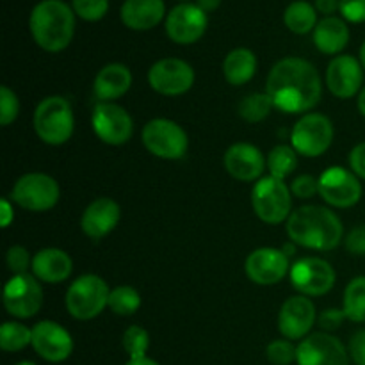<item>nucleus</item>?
<instances>
[{
    "label": "nucleus",
    "instance_id": "obj_20",
    "mask_svg": "<svg viewBox=\"0 0 365 365\" xmlns=\"http://www.w3.org/2000/svg\"><path fill=\"white\" fill-rule=\"evenodd\" d=\"M32 348L46 362H64L73 351L70 331L53 321H41L32 328Z\"/></svg>",
    "mask_w": 365,
    "mask_h": 365
},
{
    "label": "nucleus",
    "instance_id": "obj_17",
    "mask_svg": "<svg viewBox=\"0 0 365 365\" xmlns=\"http://www.w3.org/2000/svg\"><path fill=\"white\" fill-rule=\"evenodd\" d=\"M317 321L316 305L307 296H291L285 299L278 314V330L287 341H303Z\"/></svg>",
    "mask_w": 365,
    "mask_h": 365
},
{
    "label": "nucleus",
    "instance_id": "obj_41",
    "mask_svg": "<svg viewBox=\"0 0 365 365\" xmlns=\"http://www.w3.org/2000/svg\"><path fill=\"white\" fill-rule=\"evenodd\" d=\"M344 319H348V317H346L344 310L342 309H327L324 312H321L319 317H317V323H319V327L323 328L324 331L330 334V331L341 328Z\"/></svg>",
    "mask_w": 365,
    "mask_h": 365
},
{
    "label": "nucleus",
    "instance_id": "obj_39",
    "mask_svg": "<svg viewBox=\"0 0 365 365\" xmlns=\"http://www.w3.org/2000/svg\"><path fill=\"white\" fill-rule=\"evenodd\" d=\"M291 192L299 200H309L314 195H319V178L312 175H299L292 180Z\"/></svg>",
    "mask_w": 365,
    "mask_h": 365
},
{
    "label": "nucleus",
    "instance_id": "obj_36",
    "mask_svg": "<svg viewBox=\"0 0 365 365\" xmlns=\"http://www.w3.org/2000/svg\"><path fill=\"white\" fill-rule=\"evenodd\" d=\"M20 114V100L16 93L7 86L0 88V125L9 127Z\"/></svg>",
    "mask_w": 365,
    "mask_h": 365
},
{
    "label": "nucleus",
    "instance_id": "obj_18",
    "mask_svg": "<svg viewBox=\"0 0 365 365\" xmlns=\"http://www.w3.org/2000/svg\"><path fill=\"white\" fill-rule=\"evenodd\" d=\"M246 274L257 285H277L291 273L289 257L277 248L253 250L245 262Z\"/></svg>",
    "mask_w": 365,
    "mask_h": 365
},
{
    "label": "nucleus",
    "instance_id": "obj_11",
    "mask_svg": "<svg viewBox=\"0 0 365 365\" xmlns=\"http://www.w3.org/2000/svg\"><path fill=\"white\" fill-rule=\"evenodd\" d=\"M4 307L16 319L34 317L43 307V289L34 274H13L4 287Z\"/></svg>",
    "mask_w": 365,
    "mask_h": 365
},
{
    "label": "nucleus",
    "instance_id": "obj_32",
    "mask_svg": "<svg viewBox=\"0 0 365 365\" xmlns=\"http://www.w3.org/2000/svg\"><path fill=\"white\" fill-rule=\"evenodd\" d=\"M273 107V102H271L269 95L266 91L252 93L239 103V116L248 121V123H259V121L266 120L269 116Z\"/></svg>",
    "mask_w": 365,
    "mask_h": 365
},
{
    "label": "nucleus",
    "instance_id": "obj_14",
    "mask_svg": "<svg viewBox=\"0 0 365 365\" xmlns=\"http://www.w3.org/2000/svg\"><path fill=\"white\" fill-rule=\"evenodd\" d=\"M319 196L335 209H349L362 198V184L351 170L331 166L319 175Z\"/></svg>",
    "mask_w": 365,
    "mask_h": 365
},
{
    "label": "nucleus",
    "instance_id": "obj_16",
    "mask_svg": "<svg viewBox=\"0 0 365 365\" xmlns=\"http://www.w3.org/2000/svg\"><path fill=\"white\" fill-rule=\"evenodd\" d=\"M298 365H349V355L342 342L328 331H316L298 346Z\"/></svg>",
    "mask_w": 365,
    "mask_h": 365
},
{
    "label": "nucleus",
    "instance_id": "obj_50",
    "mask_svg": "<svg viewBox=\"0 0 365 365\" xmlns=\"http://www.w3.org/2000/svg\"><path fill=\"white\" fill-rule=\"evenodd\" d=\"M282 252H284L287 257H292L296 253V245L292 241L287 242V245H285L284 248H282Z\"/></svg>",
    "mask_w": 365,
    "mask_h": 365
},
{
    "label": "nucleus",
    "instance_id": "obj_35",
    "mask_svg": "<svg viewBox=\"0 0 365 365\" xmlns=\"http://www.w3.org/2000/svg\"><path fill=\"white\" fill-rule=\"evenodd\" d=\"M75 16L81 20L95 24L100 21L109 11V0H71Z\"/></svg>",
    "mask_w": 365,
    "mask_h": 365
},
{
    "label": "nucleus",
    "instance_id": "obj_6",
    "mask_svg": "<svg viewBox=\"0 0 365 365\" xmlns=\"http://www.w3.org/2000/svg\"><path fill=\"white\" fill-rule=\"evenodd\" d=\"M252 207L255 216L267 225H280L292 214V192L284 180L264 177L252 189Z\"/></svg>",
    "mask_w": 365,
    "mask_h": 365
},
{
    "label": "nucleus",
    "instance_id": "obj_33",
    "mask_svg": "<svg viewBox=\"0 0 365 365\" xmlns=\"http://www.w3.org/2000/svg\"><path fill=\"white\" fill-rule=\"evenodd\" d=\"M141 307V294L130 285H118L110 289L109 309L116 316H132Z\"/></svg>",
    "mask_w": 365,
    "mask_h": 365
},
{
    "label": "nucleus",
    "instance_id": "obj_9",
    "mask_svg": "<svg viewBox=\"0 0 365 365\" xmlns=\"http://www.w3.org/2000/svg\"><path fill=\"white\" fill-rule=\"evenodd\" d=\"M61 189L53 177L46 173H27L14 184L11 198L18 207L31 212H46L59 202Z\"/></svg>",
    "mask_w": 365,
    "mask_h": 365
},
{
    "label": "nucleus",
    "instance_id": "obj_23",
    "mask_svg": "<svg viewBox=\"0 0 365 365\" xmlns=\"http://www.w3.org/2000/svg\"><path fill=\"white\" fill-rule=\"evenodd\" d=\"M164 0H125L121 4V24L130 31H152L153 27L166 20Z\"/></svg>",
    "mask_w": 365,
    "mask_h": 365
},
{
    "label": "nucleus",
    "instance_id": "obj_12",
    "mask_svg": "<svg viewBox=\"0 0 365 365\" xmlns=\"http://www.w3.org/2000/svg\"><path fill=\"white\" fill-rule=\"evenodd\" d=\"M195 70L178 57H164L153 63L148 70V84L163 96H180L195 84Z\"/></svg>",
    "mask_w": 365,
    "mask_h": 365
},
{
    "label": "nucleus",
    "instance_id": "obj_40",
    "mask_svg": "<svg viewBox=\"0 0 365 365\" xmlns=\"http://www.w3.org/2000/svg\"><path fill=\"white\" fill-rule=\"evenodd\" d=\"M339 11L349 24H364L365 21V0H341Z\"/></svg>",
    "mask_w": 365,
    "mask_h": 365
},
{
    "label": "nucleus",
    "instance_id": "obj_30",
    "mask_svg": "<svg viewBox=\"0 0 365 365\" xmlns=\"http://www.w3.org/2000/svg\"><path fill=\"white\" fill-rule=\"evenodd\" d=\"M346 317L353 323H365V277L353 278L344 291Z\"/></svg>",
    "mask_w": 365,
    "mask_h": 365
},
{
    "label": "nucleus",
    "instance_id": "obj_15",
    "mask_svg": "<svg viewBox=\"0 0 365 365\" xmlns=\"http://www.w3.org/2000/svg\"><path fill=\"white\" fill-rule=\"evenodd\" d=\"M91 127L96 138L109 146H121L132 138L134 121L130 114L114 102H98L93 109Z\"/></svg>",
    "mask_w": 365,
    "mask_h": 365
},
{
    "label": "nucleus",
    "instance_id": "obj_1",
    "mask_svg": "<svg viewBox=\"0 0 365 365\" xmlns=\"http://www.w3.org/2000/svg\"><path fill=\"white\" fill-rule=\"evenodd\" d=\"M266 93L278 110L307 113L319 103L323 82L316 66L302 57H284L271 68Z\"/></svg>",
    "mask_w": 365,
    "mask_h": 365
},
{
    "label": "nucleus",
    "instance_id": "obj_27",
    "mask_svg": "<svg viewBox=\"0 0 365 365\" xmlns=\"http://www.w3.org/2000/svg\"><path fill=\"white\" fill-rule=\"evenodd\" d=\"M257 73V56L253 50L234 48L223 59V77L228 84L242 86L252 81Z\"/></svg>",
    "mask_w": 365,
    "mask_h": 365
},
{
    "label": "nucleus",
    "instance_id": "obj_47",
    "mask_svg": "<svg viewBox=\"0 0 365 365\" xmlns=\"http://www.w3.org/2000/svg\"><path fill=\"white\" fill-rule=\"evenodd\" d=\"M195 4L200 7V9H203L207 14H209L221 6V0H196Z\"/></svg>",
    "mask_w": 365,
    "mask_h": 365
},
{
    "label": "nucleus",
    "instance_id": "obj_44",
    "mask_svg": "<svg viewBox=\"0 0 365 365\" xmlns=\"http://www.w3.org/2000/svg\"><path fill=\"white\" fill-rule=\"evenodd\" d=\"M349 168L359 178L365 180V141L359 143L355 148L349 152Z\"/></svg>",
    "mask_w": 365,
    "mask_h": 365
},
{
    "label": "nucleus",
    "instance_id": "obj_25",
    "mask_svg": "<svg viewBox=\"0 0 365 365\" xmlns=\"http://www.w3.org/2000/svg\"><path fill=\"white\" fill-rule=\"evenodd\" d=\"M132 86V71L121 63L106 64L96 73L93 82V93L98 102H114L121 98Z\"/></svg>",
    "mask_w": 365,
    "mask_h": 365
},
{
    "label": "nucleus",
    "instance_id": "obj_51",
    "mask_svg": "<svg viewBox=\"0 0 365 365\" xmlns=\"http://www.w3.org/2000/svg\"><path fill=\"white\" fill-rule=\"evenodd\" d=\"M360 64H362V68L365 70V41L362 43V46H360Z\"/></svg>",
    "mask_w": 365,
    "mask_h": 365
},
{
    "label": "nucleus",
    "instance_id": "obj_43",
    "mask_svg": "<svg viewBox=\"0 0 365 365\" xmlns=\"http://www.w3.org/2000/svg\"><path fill=\"white\" fill-rule=\"evenodd\" d=\"M349 356L356 365H365V330L356 331L349 341Z\"/></svg>",
    "mask_w": 365,
    "mask_h": 365
},
{
    "label": "nucleus",
    "instance_id": "obj_3",
    "mask_svg": "<svg viewBox=\"0 0 365 365\" xmlns=\"http://www.w3.org/2000/svg\"><path fill=\"white\" fill-rule=\"evenodd\" d=\"M75 13L64 0H41L29 16V31L41 50L50 53L63 52L75 36Z\"/></svg>",
    "mask_w": 365,
    "mask_h": 365
},
{
    "label": "nucleus",
    "instance_id": "obj_13",
    "mask_svg": "<svg viewBox=\"0 0 365 365\" xmlns=\"http://www.w3.org/2000/svg\"><path fill=\"white\" fill-rule=\"evenodd\" d=\"M209 27V14L192 2H182L168 11L164 20L168 38L177 45H192L200 41Z\"/></svg>",
    "mask_w": 365,
    "mask_h": 365
},
{
    "label": "nucleus",
    "instance_id": "obj_45",
    "mask_svg": "<svg viewBox=\"0 0 365 365\" xmlns=\"http://www.w3.org/2000/svg\"><path fill=\"white\" fill-rule=\"evenodd\" d=\"M314 6H316L317 13L324 14V16H334L341 7V0H316Z\"/></svg>",
    "mask_w": 365,
    "mask_h": 365
},
{
    "label": "nucleus",
    "instance_id": "obj_21",
    "mask_svg": "<svg viewBox=\"0 0 365 365\" xmlns=\"http://www.w3.org/2000/svg\"><path fill=\"white\" fill-rule=\"evenodd\" d=\"M225 170L230 177L241 182H253L262 177L267 159L252 143H234L225 152Z\"/></svg>",
    "mask_w": 365,
    "mask_h": 365
},
{
    "label": "nucleus",
    "instance_id": "obj_7",
    "mask_svg": "<svg viewBox=\"0 0 365 365\" xmlns=\"http://www.w3.org/2000/svg\"><path fill=\"white\" fill-rule=\"evenodd\" d=\"M143 145L152 155L164 160H178L189 148V138L184 128L168 118H155L143 127Z\"/></svg>",
    "mask_w": 365,
    "mask_h": 365
},
{
    "label": "nucleus",
    "instance_id": "obj_2",
    "mask_svg": "<svg viewBox=\"0 0 365 365\" xmlns=\"http://www.w3.org/2000/svg\"><path fill=\"white\" fill-rule=\"evenodd\" d=\"M285 228L296 246L317 252L337 248L344 235L341 217L321 205H303L292 210Z\"/></svg>",
    "mask_w": 365,
    "mask_h": 365
},
{
    "label": "nucleus",
    "instance_id": "obj_4",
    "mask_svg": "<svg viewBox=\"0 0 365 365\" xmlns=\"http://www.w3.org/2000/svg\"><path fill=\"white\" fill-rule=\"evenodd\" d=\"M36 135L45 145L61 146L68 143L75 130V116L70 102L63 96H46L38 103L32 118Z\"/></svg>",
    "mask_w": 365,
    "mask_h": 365
},
{
    "label": "nucleus",
    "instance_id": "obj_19",
    "mask_svg": "<svg viewBox=\"0 0 365 365\" xmlns=\"http://www.w3.org/2000/svg\"><path fill=\"white\" fill-rule=\"evenodd\" d=\"M364 68L360 59L342 53L335 56L327 68V86L337 98H353L362 91Z\"/></svg>",
    "mask_w": 365,
    "mask_h": 365
},
{
    "label": "nucleus",
    "instance_id": "obj_22",
    "mask_svg": "<svg viewBox=\"0 0 365 365\" xmlns=\"http://www.w3.org/2000/svg\"><path fill=\"white\" fill-rule=\"evenodd\" d=\"M121 217V209L113 198H96L86 207L81 217V228L89 239L100 241L107 237L118 227Z\"/></svg>",
    "mask_w": 365,
    "mask_h": 365
},
{
    "label": "nucleus",
    "instance_id": "obj_52",
    "mask_svg": "<svg viewBox=\"0 0 365 365\" xmlns=\"http://www.w3.org/2000/svg\"><path fill=\"white\" fill-rule=\"evenodd\" d=\"M16 365H36L34 362H29V360H24V362H18Z\"/></svg>",
    "mask_w": 365,
    "mask_h": 365
},
{
    "label": "nucleus",
    "instance_id": "obj_5",
    "mask_svg": "<svg viewBox=\"0 0 365 365\" xmlns=\"http://www.w3.org/2000/svg\"><path fill=\"white\" fill-rule=\"evenodd\" d=\"M110 289L98 274H82L68 287L64 305L68 314L78 321L95 319L109 307Z\"/></svg>",
    "mask_w": 365,
    "mask_h": 365
},
{
    "label": "nucleus",
    "instance_id": "obj_24",
    "mask_svg": "<svg viewBox=\"0 0 365 365\" xmlns=\"http://www.w3.org/2000/svg\"><path fill=\"white\" fill-rule=\"evenodd\" d=\"M32 274L45 284H61L73 271V260L64 250L45 248L32 257Z\"/></svg>",
    "mask_w": 365,
    "mask_h": 365
},
{
    "label": "nucleus",
    "instance_id": "obj_38",
    "mask_svg": "<svg viewBox=\"0 0 365 365\" xmlns=\"http://www.w3.org/2000/svg\"><path fill=\"white\" fill-rule=\"evenodd\" d=\"M6 264L13 274H24L32 266V257L24 246H11L6 253Z\"/></svg>",
    "mask_w": 365,
    "mask_h": 365
},
{
    "label": "nucleus",
    "instance_id": "obj_49",
    "mask_svg": "<svg viewBox=\"0 0 365 365\" xmlns=\"http://www.w3.org/2000/svg\"><path fill=\"white\" fill-rule=\"evenodd\" d=\"M359 110H360V114L365 118V86L362 88V91L359 93Z\"/></svg>",
    "mask_w": 365,
    "mask_h": 365
},
{
    "label": "nucleus",
    "instance_id": "obj_31",
    "mask_svg": "<svg viewBox=\"0 0 365 365\" xmlns=\"http://www.w3.org/2000/svg\"><path fill=\"white\" fill-rule=\"evenodd\" d=\"M32 344V328L25 324L16 323V321H7L0 328V348L6 353L21 351Z\"/></svg>",
    "mask_w": 365,
    "mask_h": 365
},
{
    "label": "nucleus",
    "instance_id": "obj_42",
    "mask_svg": "<svg viewBox=\"0 0 365 365\" xmlns=\"http://www.w3.org/2000/svg\"><path fill=\"white\" fill-rule=\"evenodd\" d=\"M346 250L351 255L365 257V225H359L346 235Z\"/></svg>",
    "mask_w": 365,
    "mask_h": 365
},
{
    "label": "nucleus",
    "instance_id": "obj_28",
    "mask_svg": "<svg viewBox=\"0 0 365 365\" xmlns=\"http://www.w3.org/2000/svg\"><path fill=\"white\" fill-rule=\"evenodd\" d=\"M284 24L294 34L303 36L314 32L316 25L319 24L316 6L307 2V0H294V2H291L285 7Z\"/></svg>",
    "mask_w": 365,
    "mask_h": 365
},
{
    "label": "nucleus",
    "instance_id": "obj_8",
    "mask_svg": "<svg viewBox=\"0 0 365 365\" xmlns=\"http://www.w3.org/2000/svg\"><path fill=\"white\" fill-rule=\"evenodd\" d=\"M334 141V123L319 113H307L294 123L291 146L303 157H319Z\"/></svg>",
    "mask_w": 365,
    "mask_h": 365
},
{
    "label": "nucleus",
    "instance_id": "obj_29",
    "mask_svg": "<svg viewBox=\"0 0 365 365\" xmlns=\"http://www.w3.org/2000/svg\"><path fill=\"white\" fill-rule=\"evenodd\" d=\"M298 166V152L289 145H277L267 153V170L274 178L285 180Z\"/></svg>",
    "mask_w": 365,
    "mask_h": 365
},
{
    "label": "nucleus",
    "instance_id": "obj_26",
    "mask_svg": "<svg viewBox=\"0 0 365 365\" xmlns=\"http://www.w3.org/2000/svg\"><path fill=\"white\" fill-rule=\"evenodd\" d=\"M312 41L324 56H341L349 43L348 21L339 16H324L314 29Z\"/></svg>",
    "mask_w": 365,
    "mask_h": 365
},
{
    "label": "nucleus",
    "instance_id": "obj_37",
    "mask_svg": "<svg viewBox=\"0 0 365 365\" xmlns=\"http://www.w3.org/2000/svg\"><path fill=\"white\" fill-rule=\"evenodd\" d=\"M267 360L273 365H291L296 362V356H298V348L292 346L291 341H273L266 349Z\"/></svg>",
    "mask_w": 365,
    "mask_h": 365
},
{
    "label": "nucleus",
    "instance_id": "obj_48",
    "mask_svg": "<svg viewBox=\"0 0 365 365\" xmlns=\"http://www.w3.org/2000/svg\"><path fill=\"white\" fill-rule=\"evenodd\" d=\"M127 365H160L155 360L148 359V356H141V359H128Z\"/></svg>",
    "mask_w": 365,
    "mask_h": 365
},
{
    "label": "nucleus",
    "instance_id": "obj_46",
    "mask_svg": "<svg viewBox=\"0 0 365 365\" xmlns=\"http://www.w3.org/2000/svg\"><path fill=\"white\" fill-rule=\"evenodd\" d=\"M0 205H2V227L7 228L11 225V221L14 220V212H13V207H11L9 200L7 198H2V202H0Z\"/></svg>",
    "mask_w": 365,
    "mask_h": 365
},
{
    "label": "nucleus",
    "instance_id": "obj_10",
    "mask_svg": "<svg viewBox=\"0 0 365 365\" xmlns=\"http://www.w3.org/2000/svg\"><path fill=\"white\" fill-rule=\"evenodd\" d=\"M291 284L307 298H316L330 292L335 285V271L328 260L319 257H303L291 266Z\"/></svg>",
    "mask_w": 365,
    "mask_h": 365
},
{
    "label": "nucleus",
    "instance_id": "obj_53",
    "mask_svg": "<svg viewBox=\"0 0 365 365\" xmlns=\"http://www.w3.org/2000/svg\"><path fill=\"white\" fill-rule=\"evenodd\" d=\"M178 2H180V4H182V2H189V0H178Z\"/></svg>",
    "mask_w": 365,
    "mask_h": 365
},
{
    "label": "nucleus",
    "instance_id": "obj_34",
    "mask_svg": "<svg viewBox=\"0 0 365 365\" xmlns=\"http://www.w3.org/2000/svg\"><path fill=\"white\" fill-rule=\"evenodd\" d=\"M123 348L128 359H141L146 356L150 348V335L143 327H128L123 334Z\"/></svg>",
    "mask_w": 365,
    "mask_h": 365
}]
</instances>
